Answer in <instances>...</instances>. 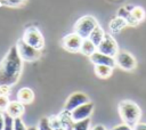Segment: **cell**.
<instances>
[{
    "instance_id": "8992f818",
    "label": "cell",
    "mask_w": 146,
    "mask_h": 130,
    "mask_svg": "<svg viewBox=\"0 0 146 130\" xmlns=\"http://www.w3.org/2000/svg\"><path fill=\"white\" fill-rule=\"evenodd\" d=\"M115 63L116 66L125 72H131L136 70L137 67V60L133 57V55L127 50H119V52L115 55Z\"/></svg>"
},
{
    "instance_id": "3957f363",
    "label": "cell",
    "mask_w": 146,
    "mask_h": 130,
    "mask_svg": "<svg viewBox=\"0 0 146 130\" xmlns=\"http://www.w3.org/2000/svg\"><path fill=\"white\" fill-rule=\"evenodd\" d=\"M97 25H98V22L94 16L84 15L75 22L73 29H74V32L76 34H79L82 39H87V38H89L90 33Z\"/></svg>"
},
{
    "instance_id": "1f68e13d",
    "label": "cell",
    "mask_w": 146,
    "mask_h": 130,
    "mask_svg": "<svg viewBox=\"0 0 146 130\" xmlns=\"http://www.w3.org/2000/svg\"><path fill=\"white\" fill-rule=\"evenodd\" d=\"M90 130H106V128L103 125V124H97V125H95L92 129H90Z\"/></svg>"
},
{
    "instance_id": "6da1fadb",
    "label": "cell",
    "mask_w": 146,
    "mask_h": 130,
    "mask_svg": "<svg viewBox=\"0 0 146 130\" xmlns=\"http://www.w3.org/2000/svg\"><path fill=\"white\" fill-rule=\"evenodd\" d=\"M23 72V60L16 46H11L0 60V84L15 86Z\"/></svg>"
},
{
    "instance_id": "e0dca14e",
    "label": "cell",
    "mask_w": 146,
    "mask_h": 130,
    "mask_svg": "<svg viewBox=\"0 0 146 130\" xmlns=\"http://www.w3.org/2000/svg\"><path fill=\"white\" fill-rule=\"evenodd\" d=\"M96 50H97V46H96L89 38L83 39L82 44H81V49H80V52H81V54H83L84 56L90 57Z\"/></svg>"
},
{
    "instance_id": "ac0fdd59",
    "label": "cell",
    "mask_w": 146,
    "mask_h": 130,
    "mask_svg": "<svg viewBox=\"0 0 146 130\" xmlns=\"http://www.w3.org/2000/svg\"><path fill=\"white\" fill-rule=\"evenodd\" d=\"M94 71L99 79H108L113 73V67L107 65H94Z\"/></svg>"
},
{
    "instance_id": "f546056e",
    "label": "cell",
    "mask_w": 146,
    "mask_h": 130,
    "mask_svg": "<svg viewBox=\"0 0 146 130\" xmlns=\"http://www.w3.org/2000/svg\"><path fill=\"white\" fill-rule=\"evenodd\" d=\"M132 130H146V123L138 122V123L132 128Z\"/></svg>"
},
{
    "instance_id": "ba28073f",
    "label": "cell",
    "mask_w": 146,
    "mask_h": 130,
    "mask_svg": "<svg viewBox=\"0 0 146 130\" xmlns=\"http://www.w3.org/2000/svg\"><path fill=\"white\" fill-rule=\"evenodd\" d=\"M83 39L75 32L66 34L62 40V47L68 52H80Z\"/></svg>"
},
{
    "instance_id": "7402d4cb",
    "label": "cell",
    "mask_w": 146,
    "mask_h": 130,
    "mask_svg": "<svg viewBox=\"0 0 146 130\" xmlns=\"http://www.w3.org/2000/svg\"><path fill=\"white\" fill-rule=\"evenodd\" d=\"M49 123H50L52 130H65V129L63 128V125H62V123H60V121H59V119H58L57 115H56V116H55V115L50 116V117H49Z\"/></svg>"
},
{
    "instance_id": "d6a6232c",
    "label": "cell",
    "mask_w": 146,
    "mask_h": 130,
    "mask_svg": "<svg viewBox=\"0 0 146 130\" xmlns=\"http://www.w3.org/2000/svg\"><path fill=\"white\" fill-rule=\"evenodd\" d=\"M27 130H38V128L36 127H30V128H27Z\"/></svg>"
},
{
    "instance_id": "8fae6325",
    "label": "cell",
    "mask_w": 146,
    "mask_h": 130,
    "mask_svg": "<svg viewBox=\"0 0 146 130\" xmlns=\"http://www.w3.org/2000/svg\"><path fill=\"white\" fill-rule=\"evenodd\" d=\"M90 62L94 64V65H107V66H111V67H115L116 66V63H115V58L112 57V56H108V55H105L98 50H96L90 57H89Z\"/></svg>"
},
{
    "instance_id": "52a82bcc",
    "label": "cell",
    "mask_w": 146,
    "mask_h": 130,
    "mask_svg": "<svg viewBox=\"0 0 146 130\" xmlns=\"http://www.w3.org/2000/svg\"><path fill=\"white\" fill-rule=\"evenodd\" d=\"M97 50L105 55L115 57V55L119 52L120 49H119V44H117L116 40L113 38V35L110 33H106L103 41L97 46Z\"/></svg>"
},
{
    "instance_id": "d4e9b609",
    "label": "cell",
    "mask_w": 146,
    "mask_h": 130,
    "mask_svg": "<svg viewBox=\"0 0 146 130\" xmlns=\"http://www.w3.org/2000/svg\"><path fill=\"white\" fill-rule=\"evenodd\" d=\"M2 130H14V119L5 113V127Z\"/></svg>"
},
{
    "instance_id": "f1b7e54d",
    "label": "cell",
    "mask_w": 146,
    "mask_h": 130,
    "mask_svg": "<svg viewBox=\"0 0 146 130\" xmlns=\"http://www.w3.org/2000/svg\"><path fill=\"white\" fill-rule=\"evenodd\" d=\"M9 94H10V87L6 84H0V95L9 96Z\"/></svg>"
},
{
    "instance_id": "4fadbf2b",
    "label": "cell",
    "mask_w": 146,
    "mask_h": 130,
    "mask_svg": "<svg viewBox=\"0 0 146 130\" xmlns=\"http://www.w3.org/2000/svg\"><path fill=\"white\" fill-rule=\"evenodd\" d=\"M127 26H128V23L125 22V19L117 15L115 17H113L108 23V29H110L111 34H117Z\"/></svg>"
},
{
    "instance_id": "d6986e66",
    "label": "cell",
    "mask_w": 146,
    "mask_h": 130,
    "mask_svg": "<svg viewBox=\"0 0 146 130\" xmlns=\"http://www.w3.org/2000/svg\"><path fill=\"white\" fill-rule=\"evenodd\" d=\"M105 31L103 30V27L98 24L94 30H92V32L90 33V35H89V39L96 44V46H98L102 41H103V39H104V36H105Z\"/></svg>"
},
{
    "instance_id": "5bb4252c",
    "label": "cell",
    "mask_w": 146,
    "mask_h": 130,
    "mask_svg": "<svg viewBox=\"0 0 146 130\" xmlns=\"http://www.w3.org/2000/svg\"><path fill=\"white\" fill-rule=\"evenodd\" d=\"M17 100L24 105H29L34 100V92L29 87H23L17 91Z\"/></svg>"
},
{
    "instance_id": "9a60e30c",
    "label": "cell",
    "mask_w": 146,
    "mask_h": 130,
    "mask_svg": "<svg viewBox=\"0 0 146 130\" xmlns=\"http://www.w3.org/2000/svg\"><path fill=\"white\" fill-rule=\"evenodd\" d=\"M116 15L124 18L125 22L128 23V26H137L138 23L133 19V17L131 16V13H130V5H125V6H122L117 9L116 11Z\"/></svg>"
},
{
    "instance_id": "ffe728a7",
    "label": "cell",
    "mask_w": 146,
    "mask_h": 130,
    "mask_svg": "<svg viewBox=\"0 0 146 130\" xmlns=\"http://www.w3.org/2000/svg\"><path fill=\"white\" fill-rule=\"evenodd\" d=\"M130 13H131V16L133 17V19H135L138 24L144 21L145 15H146L143 7H140V6H135V5H130Z\"/></svg>"
},
{
    "instance_id": "603a6c76",
    "label": "cell",
    "mask_w": 146,
    "mask_h": 130,
    "mask_svg": "<svg viewBox=\"0 0 146 130\" xmlns=\"http://www.w3.org/2000/svg\"><path fill=\"white\" fill-rule=\"evenodd\" d=\"M36 128H38V130H52V128L49 123V117H41L38 122Z\"/></svg>"
},
{
    "instance_id": "277c9868",
    "label": "cell",
    "mask_w": 146,
    "mask_h": 130,
    "mask_svg": "<svg viewBox=\"0 0 146 130\" xmlns=\"http://www.w3.org/2000/svg\"><path fill=\"white\" fill-rule=\"evenodd\" d=\"M15 46H16L18 55H19V57L22 58L23 62L32 63V62H35V60L40 59V57H41V50H38L34 47L27 44L22 38L16 42Z\"/></svg>"
},
{
    "instance_id": "4316f807",
    "label": "cell",
    "mask_w": 146,
    "mask_h": 130,
    "mask_svg": "<svg viewBox=\"0 0 146 130\" xmlns=\"http://www.w3.org/2000/svg\"><path fill=\"white\" fill-rule=\"evenodd\" d=\"M9 97L8 96H3V95H0V111L5 112L8 104H9Z\"/></svg>"
},
{
    "instance_id": "484cf974",
    "label": "cell",
    "mask_w": 146,
    "mask_h": 130,
    "mask_svg": "<svg viewBox=\"0 0 146 130\" xmlns=\"http://www.w3.org/2000/svg\"><path fill=\"white\" fill-rule=\"evenodd\" d=\"M14 130H27L24 121L22 117H16L14 119Z\"/></svg>"
},
{
    "instance_id": "cb8c5ba5",
    "label": "cell",
    "mask_w": 146,
    "mask_h": 130,
    "mask_svg": "<svg viewBox=\"0 0 146 130\" xmlns=\"http://www.w3.org/2000/svg\"><path fill=\"white\" fill-rule=\"evenodd\" d=\"M24 2L25 0H0V5L8 6V7H18Z\"/></svg>"
},
{
    "instance_id": "4dcf8cb0",
    "label": "cell",
    "mask_w": 146,
    "mask_h": 130,
    "mask_svg": "<svg viewBox=\"0 0 146 130\" xmlns=\"http://www.w3.org/2000/svg\"><path fill=\"white\" fill-rule=\"evenodd\" d=\"M5 127V113L0 112V130H2Z\"/></svg>"
},
{
    "instance_id": "5b68a950",
    "label": "cell",
    "mask_w": 146,
    "mask_h": 130,
    "mask_svg": "<svg viewBox=\"0 0 146 130\" xmlns=\"http://www.w3.org/2000/svg\"><path fill=\"white\" fill-rule=\"evenodd\" d=\"M22 39L30 46L34 47L38 50H42L44 47V38L40 30L35 26H29L23 32Z\"/></svg>"
},
{
    "instance_id": "2e32d148",
    "label": "cell",
    "mask_w": 146,
    "mask_h": 130,
    "mask_svg": "<svg viewBox=\"0 0 146 130\" xmlns=\"http://www.w3.org/2000/svg\"><path fill=\"white\" fill-rule=\"evenodd\" d=\"M58 119L63 125V128L65 130H73V124H74V121L71 116V112H67L65 109H63L58 115Z\"/></svg>"
},
{
    "instance_id": "30bf717a",
    "label": "cell",
    "mask_w": 146,
    "mask_h": 130,
    "mask_svg": "<svg viewBox=\"0 0 146 130\" xmlns=\"http://www.w3.org/2000/svg\"><path fill=\"white\" fill-rule=\"evenodd\" d=\"M94 111V103L92 101H87L80 106H78L76 108H74L71 112V116L73 119V121H80L83 119H87L91 115Z\"/></svg>"
},
{
    "instance_id": "9c48e42d",
    "label": "cell",
    "mask_w": 146,
    "mask_h": 130,
    "mask_svg": "<svg viewBox=\"0 0 146 130\" xmlns=\"http://www.w3.org/2000/svg\"><path fill=\"white\" fill-rule=\"evenodd\" d=\"M87 101H89V98L86 94H83V92H73L66 99L65 105H64V109L67 111V112H72L74 108H76L78 106H80V105H82Z\"/></svg>"
},
{
    "instance_id": "83f0119b",
    "label": "cell",
    "mask_w": 146,
    "mask_h": 130,
    "mask_svg": "<svg viewBox=\"0 0 146 130\" xmlns=\"http://www.w3.org/2000/svg\"><path fill=\"white\" fill-rule=\"evenodd\" d=\"M112 130H132V128L123 122V123H121V124H116V125H114V127L112 128Z\"/></svg>"
},
{
    "instance_id": "7c38bea8",
    "label": "cell",
    "mask_w": 146,
    "mask_h": 130,
    "mask_svg": "<svg viewBox=\"0 0 146 130\" xmlns=\"http://www.w3.org/2000/svg\"><path fill=\"white\" fill-rule=\"evenodd\" d=\"M25 112V107H24V104H22L21 101L18 100H13V101H9L5 113L8 114L9 116H11L13 119H16V117H22V115L24 114Z\"/></svg>"
},
{
    "instance_id": "44dd1931",
    "label": "cell",
    "mask_w": 146,
    "mask_h": 130,
    "mask_svg": "<svg viewBox=\"0 0 146 130\" xmlns=\"http://www.w3.org/2000/svg\"><path fill=\"white\" fill-rule=\"evenodd\" d=\"M91 129V119L87 117L80 121H75L73 124V130H90Z\"/></svg>"
},
{
    "instance_id": "7a4b0ae2",
    "label": "cell",
    "mask_w": 146,
    "mask_h": 130,
    "mask_svg": "<svg viewBox=\"0 0 146 130\" xmlns=\"http://www.w3.org/2000/svg\"><path fill=\"white\" fill-rule=\"evenodd\" d=\"M117 109H119V114L122 121L125 124L130 125L131 128H133L141 117L140 107L131 100H121L119 103Z\"/></svg>"
}]
</instances>
